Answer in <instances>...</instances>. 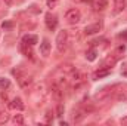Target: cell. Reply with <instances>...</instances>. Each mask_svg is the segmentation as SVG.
<instances>
[{
  "instance_id": "obj_26",
  "label": "cell",
  "mask_w": 127,
  "mask_h": 126,
  "mask_svg": "<svg viewBox=\"0 0 127 126\" xmlns=\"http://www.w3.org/2000/svg\"><path fill=\"white\" fill-rule=\"evenodd\" d=\"M30 10L34 12V13H41V9H40L37 4H31V6H30Z\"/></svg>"
},
{
  "instance_id": "obj_17",
  "label": "cell",
  "mask_w": 127,
  "mask_h": 126,
  "mask_svg": "<svg viewBox=\"0 0 127 126\" xmlns=\"http://www.w3.org/2000/svg\"><path fill=\"white\" fill-rule=\"evenodd\" d=\"M21 51L24 52V55L25 57H28V58H34V52H32V46H28V45H25V43H21Z\"/></svg>"
},
{
  "instance_id": "obj_27",
  "label": "cell",
  "mask_w": 127,
  "mask_h": 126,
  "mask_svg": "<svg viewBox=\"0 0 127 126\" xmlns=\"http://www.w3.org/2000/svg\"><path fill=\"white\" fill-rule=\"evenodd\" d=\"M124 51H126V46H120V48L117 49V54H123Z\"/></svg>"
},
{
  "instance_id": "obj_13",
  "label": "cell",
  "mask_w": 127,
  "mask_h": 126,
  "mask_svg": "<svg viewBox=\"0 0 127 126\" xmlns=\"http://www.w3.org/2000/svg\"><path fill=\"white\" fill-rule=\"evenodd\" d=\"M126 0H114V13H120L126 9Z\"/></svg>"
},
{
  "instance_id": "obj_15",
  "label": "cell",
  "mask_w": 127,
  "mask_h": 126,
  "mask_svg": "<svg viewBox=\"0 0 127 126\" xmlns=\"http://www.w3.org/2000/svg\"><path fill=\"white\" fill-rule=\"evenodd\" d=\"M117 63V57H112V55H109V57H106L105 60H103V63H102V67H105V68H112L114 65Z\"/></svg>"
},
{
  "instance_id": "obj_11",
  "label": "cell",
  "mask_w": 127,
  "mask_h": 126,
  "mask_svg": "<svg viewBox=\"0 0 127 126\" xmlns=\"http://www.w3.org/2000/svg\"><path fill=\"white\" fill-rule=\"evenodd\" d=\"M40 54L43 57H49V54H50V42L47 39H43V42L40 43Z\"/></svg>"
},
{
  "instance_id": "obj_2",
  "label": "cell",
  "mask_w": 127,
  "mask_h": 126,
  "mask_svg": "<svg viewBox=\"0 0 127 126\" xmlns=\"http://www.w3.org/2000/svg\"><path fill=\"white\" fill-rule=\"evenodd\" d=\"M117 88V85L115 86H108V88H103V89H100L99 92H96L95 96H93V99H95V102H105V101H108L112 95L115 94V89Z\"/></svg>"
},
{
  "instance_id": "obj_32",
  "label": "cell",
  "mask_w": 127,
  "mask_h": 126,
  "mask_svg": "<svg viewBox=\"0 0 127 126\" xmlns=\"http://www.w3.org/2000/svg\"><path fill=\"white\" fill-rule=\"evenodd\" d=\"M74 1H81V0H74Z\"/></svg>"
},
{
  "instance_id": "obj_24",
  "label": "cell",
  "mask_w": 127,
  "mask_h": 126,
  "mask_svg": "<svg viewBox=\"0 0 127 126\" xmlns=\"http://www.w3.org/2000/svg\"><path fill=\"white\" fill-rule=\"evenodd\" d=\"M12 27H13V22H12V21H4V22L1 24V28H3V30H10Z\"/></svg>"
},
{
  "instance_id": "obj_21",
  "label": "cell",
  "mask_w": 127,
  "mask_h": 126,
  "mask_svg": "<svg viewBox=\"0 0 127 126\" xmlns=\"http://www.w3.org/2000/svg\"><path fill=\"white\" fill-rule=\"evenodd\" d=\"M9 119H10V117H9V113H7V111H0V125L6 123Z\"/></svg>"
},
{
  "instance_id": "obj_28",
  "label": "cell",
  "mask_w": 127,
  "mask_h": 126,
  "mask_svg": "<svg viewBox=\"0 0 127 126\" xmlns=\"http://www.w3.org/2000/svg\"><path fill=\"white\" fill-rule=\"evenodd\" d=\"M120 37H121V39H124V40H127V30H124V31L121 33V34H120Z\"/></svg>"
},
{
  "instance_id": "obj_20",
  "label": "cell",
  "mask_w": 127,
  "mask_h": 126,
  "mask_svg": "<svg viewBox=\"0 0 127 126\" xmlns=\"http://www.w3.org/2000/svg\"><path fill=\"white\" fill-rule=\"evenodd\" d=\"M53 122V111H47L46 114H44V123H47V125H50Z\"/></svg>"
},
{
  "instance_id": "obj_29",
  "label": "cell",
  "mask_w": 127,
  "mask_h": 126,
  "mask_svg": "<svg viewBox=\"0 0 127 126\" xmlns=\"http://www.w3.org/2000/svg\"><path fill=\"white\" fill-rule=\"evenodd\" d=\"M120 123H121V125H127V117H123V119L120 120Z\"/></svg>"
},
{
  "instance_id": "obj_1",
  "label": "cell",
  "mask_w": 127,
  "mask_h": 126,
  "mask_svg": "<svg viewBox=\"0 0 127 126\" xmlns=\"http://www.w3.org/2000/svg\"><path fill=\"white\" fill-rule=\"evenodd\" d=\"M13 74L16 76V79H18V85H19L22 89L28 88V86L32 83V76L31 74H28V73H25L22 68L13 70Z\"/></svg>"
},
{
  "instance_id": "obj_18",
  "label": "cell",
  "mask_w": 127,
  "mask_h": 126,
  "mask_svg": "<svg viewBox=\"0 0 127 126\" xmlns=\"http://www.w3.org/2000/svg\"><path fill=\"white\" fill-rule=\"evenodd\" d=\"M96 55H97V52H96V49H89L87 52H86V60L87 61H95L96 60Z\"/></svg>"
},
{
  "instance_id": "obj_30",
  "label": "cell",
  "mask_w": 127,
  "mask_h": 126,
  "mask_svg": "<svg viewBox=\"0 0 127 126\" xmlns=\"http://www.w3.org/2000/svg\"><path fill=\"white\" fill-rule=\"evenodd\" d=\"M3 1H4V3H6V4H7V6H10V4H12V3H13V0H3Z\"/></svg>"
},
{
  "instance_id": "obj_9",
  "label": "cell",
  "mask_w": 127,
  "mask_h": 126,
  "mask_svg": "<svg viewBox=\"0 0 127 126\" xmlns=\"http://www.w3.org/2000/svg\"><path fill=\"white\" fill-rule=\"evenodd\" d=\"M100 28H102V22L100 21L99 22H95V24H90V25H87L84 28V34H87V36L96 34L97 31H100Z\"/></svg>"
},
{
  "instance_id": "obj_4",
  "label": "cell",
  "mask_w": 127,
  "mask_h": 126,
  "mask_svg": "<svg viewBox=\"0 0 127 126\" xmlns=\"http://www.w3.org/2000/svg\"><path fill=\"white\" fill-rule=\"evenodd\" d=\"M65 19H66L68 24L74 25V24H77V22L81 19V12H80L78 9H69V10L65 13Z\"/></svg>"
},
{
  "instance_id": "obj_10",
  "label": "cell",
  "mask_w": 127,
  "mask_h": 126,
  "mask_svg": "<svg viewBox=\"0 0 127 126\" xmlns=\"http://www.w3.org/2000/svg\"><path fill=\"white\" fill-rule=\"evenodd\" d=\"M86 114H87V111H86L84 108L74 110V111H72V120H74V123H80V122L86 117Z\"/></svg>"
},
{
  "instance_id": "obj_6",
  "label": "cell",
  "mask_w": 127,
  "mask_h": 126,
  "mask_svg": "<svg viewBox=\"0 0 127 126\" xmlns=\"http://www.w3.org/2000/svg\"><path fill=\"white\" fill-rule=\"evenodd\" d=\"M44 21H46V27H47L50 31L56 30V27H58V19H56V16H55V15H52V13H47Z\"/></svg>"
},
{
  "instance_id": "obj_23",
  "label": "cell",
  "mask_w": 127,
  "mask_h": 126,
  "mask_svg": "<svg viewBox=\"0 0 127 126\" xmlns=\"http://www.w3.org/2000/svg\"><path fill=\"white\" fill-rule=\"evenodd\" d=\"M58 3H59V0H46V4H47V7H49V9L56 7V6H58Z\"/></svg>"
},
{
  "instance_id": "obj_3",
  "label": "cell",
  "mask_w": 127,
  "mask_h": 126,
  "mask_svg": "<svg viewBox=\"0 0 127 126\" xmlns=\"http://www.w3.org/2000/svg\"><path fill=\"white\" fill-rule=\"evenodd\" d=\"M68 43H69L68 31L66 30H62V31L58 33V36H56V48H58V51L59 52H64L68 48Z\"/></svg>"
},
{
  "instance_id": "obj_8",
  "label": "cell",
  "mask_w": 127,
  "mask_h": 126,
  "mask_svg": "<svg viewBox=\"0 0 127 126\" xmlns=\"http://www.w3.org/2000/svg\"><path fill=\"white\" fill-rule=\"evenodd\" d=\"M9 107H10L12 110H16V111H22V110L25 108V105H24V102H22V99H21L19 96L13 98V99L9 102Z\"/></svg>"
},
{
  "instance_id": "obj_22",
  "label": "cell",
  "mask_w": 127,
  "mask_h": 126,
  "mask_svg": "<svg viewBox=\"0 0 127 126\" xmlns=\"http://www.w3.org/2000/svg\"><path fill=\"white\" fill-rule=\"evenodd\" d=\"M13 123L15 125H24V116L22 114H16L13 117Z\"/></svg>"
},
{
  "instance_id": "obj_16",
  "label": "cell",
  "mask_w": 127,
  "mask_h": 126,
  "mask_svg": "<svg viewBox=\"0 0 127 126\" xmlns=\"http://www.w3.org/2000/svg\"><path fill=\"white\" fill-rule=\"evenodd\" d=\"M111 74V68H105V67H100L97 71L95 73V79H102V77H106Z\"/></svg>"
},
{
  "instance_id": "obj_5",
  "label": "cell",
  "mask_w": 127,
  "mask_h": 126,
  "mask_svg": "<svg viewBox=\"0 0 127 126\" xmlns=\"http://www.w3.org/2000/svg\"><path fill=\"white\" fill-rule=\"evenodd\" d=\"M50 94H52V98H53V99H56L58 102H61V99H62V88H61L58 83H52V86H50Z\"/></svg>"
},
{
  "instance_id": "obj_14",
  "label": "cell",
  "mask_w": 127,
  "mask_h": 126,
  "mask_svg": "<svg viewBox=\"0 0 127 126\" xmlns=\"http://www.w3.org/2000/svg\"><path fill=\"white\" fill-rule=\"evenodd\" d=\"M109 0H93V7L96 10H105L108 7Z\"/></svg>"
},
{
  "instance_id": "obj_31",
  "label": "cell",
  "mask_w": 127,
  "mask_h": 126,
  "mask_svg": "<svg viewBox=\"0 0 127 126\" xmlns=\"http://www.w3.org/2000/svg\"><path fill=\"white\" fill-rule=\"evenodd\" d=\"M121 74H123V76L127 79V70H123V71H121Z\"/></svg>"
},
{
  "instance_id": "obj_7",
  "label": "cell",
  "mask_w": 127,
  "mask_h": 126,
  "mask_svg": "<svg viewBox=\"0 0 127 126\" xmlns=\"http://www.w3.org/2000/svg\"><path fill=\"white\" fill-rule=\"evenodd\" d=\"M74 70H75V67H74L72 64H68V63L61 64V65L58 67V71H59L62 76H66V77H68V76H69V74H71Z\"/></svg>"
},
{
  "instance_id": "obj_12",
  "label": "cell",
  "mask_w": 127,
  "mask_h": 126,
  "mask_svg": "<svg viewBox=\"0 0 127 126\" xmlns=\"http://www.w3.org/2000/svg\"><path fill=\"white\" fill-rule=\"evenodd\" d=\"M22 43H25L28 46H34L35 43H38V37L35 34H25L22 37Z\"/></svg>"
},
{
  "instance_id": "obj_25",
  "label": "cell",
  "mask_w": 127,
  "mask_h": 126,
  "mask_svg": "<svg viewBox=\"0 0 127 126\" xmlns=\"http://www.w3.org/2000/svg\"><path fill=\"white\" fill-rule=\"evenodd\" d=\"M64 110H65L64 105L59 102V104H58V108H56V116H58V117H62L64 116Z\"/></svg>"
},
{
  "instance_id": "obj_19",
  "label": "cell",
  "mask_w": 127,
  "mask_h": 126,
  "mask_svg": "<svg viewBox=\"0 0 127 126\" xmlns=\"http://www.w3.org/2000/svg\"><path fill=\"white\" fill-rule=\"evenodd\" d=\"M10 86V82H9V79H6V77H0V89H7Z\"/></svg>"
}]
</instances>
